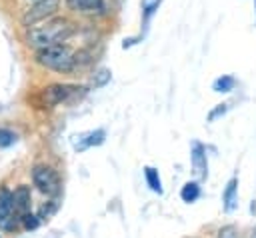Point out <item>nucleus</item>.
I'll return each instance as SVG.
<instances>
[{"instance_id":"f257e3e1","label":"nucleus","mask_w":256,"mask_h":238,"mask_svg":"<svg viewBox=\"0 0 256 238\" xmlns=\"http://www.w3.org/2000/svg\"><path fill=\"white\" fill-rule=\"evenodd\" d=\"M70 34H72V24L68 20H64V18H56V20L44 24V26L30 28L26 32V44L30 48L40 50V48L64 42Z\"/></svg>"},{"instance_id":"f03ea898","label":"nucleus","mask_w":256,"mask_h":238,"mask_svg":"<svg viewBox=\"0 0 256 238\" xmlns=\"http://www.w3.org/2000/svg\"><path fill=\"white\" fill-rule=\"evenodd\" d=\"M36 62L54 72H70L76 64V56L66 44H52L36 52Z\"/></svg>"},{"instance_id":"7ed1b4c3","label":"nucleus","mask_w":256,"mask_h":238,"mask_svg":"<svg viewBox=\"0 0 256 238\" xmlns=\"http://www.w3.org/2000/svg\"><path fill=\"white\" fill-rule=\"evenodd\" d=\"M32 180H34V186L46 196H58L62 190L60 176L50 166H36L32 170Z\"/></svg>"},{"instance_id":"20e7f679","label":"nucleus","mask_w":256,"mask_h":238,"mask_svg":"<svg viewBox=\"0 0 256 238\" xmlns=\"http://www.w3.org/2000/svg\"><path fill=\"white\" fill-rule=\"evenodd\" d=\"M58 10V0H36L22 16V24L24 26H34L36 22L52 16Z\"/></svg>"},{"instance_id":"39448f33","label":"nucleus","mask_w":256,"mask_h":238,"mask_svg":"<svg viewBox=\"0 0 256 238\" xmlns=\"http://www.w3.org/2000/svg\"><path fill=\"white\" fill-rule=\"evenodd\" d=\"M20 216L16 214L12 206V192L2 188L0 190V228L2 230H14L18 226Z\"/></svg>"},{"instance_id":"423d86ee","label":"nucleus","mask_w":256,"mask_h":238,"mask_svg":"<svg viewBox=\"0 0 256 238\" xmlns=\"http://www.w3.org/2000/svg\"><path fill=\"white\" fill-rule=\"evenodd\" d=\"M72 90H74V86H68V84H52L42 90V100L46 106H56V104L64 102L72 94Z\"/></svg>"},{"instance_id":"0eeeda50","label":"nucleus","mask_w":256,"mask_h":238,"mask_svg":"<svg viewBox=\"0 0 256 238\" xmlns=\"http://www.w3.org/2000/svg\"><path fill=\"white\" fill-rule=\"evenodd\" d=\"M104 138H106V132H104L102 128H98V130H92V132H86V134L76 136V140H74V148H76L78 152H84L86 148L100 146V144L104 142Z\"/></svg>"},{"instance_id":"6e6552de","label":"nucleus","mask_w":256,"mask_h":238,"mask_svg":"<svg viewBox=\"0 0 256 238\" xmlns=\"http://www.w3.org/2000/svg\"><path fill=\"white\" fill-rule=\"evenodd\" d=\"M192 168H194V174L198 178H206L208 174V160H206V150L202 144L194 142L192 144Z\"/></svg>"},{"instance_id":"1a4fd4ad","label":"nucleus","mask_w":256,"mask_h":238,"mask_svg":"<svg viewBox=\"0 0 256 238\" xmlns=\"http://www.w3.org/2000/svg\"><path fill=\"white\" fill-rule=\"evenodd\" d=\"M12 206L16 210V214L22 218L26 212H30V190L26 186H18L12 192Z\"/></svg>"},{"instance_id":"9d476101","label":"nucleus","mask_w":256,"mask_h":238,"mask_svg":"<svg viewBox=\"0 0 256 238\" xmlns=\"http://www.w3.org/2000/svg\"><path fill=\"white\" fill-rule=\"evenodd\" d=\"M222 202H224V212H232L238 206V180L232 178L226 184V190L222 194Z\"/></svg>"},{"instance_id":"9b49d317","label":"nucleus","mask_w":256,"mask_h":238,"mask_svg":"<svg viewBox=\"0 0 256 238\" xmlns=\"http://www.w3.org/2000/svg\"><path fill=\"white\" fill-rule=\"evenodd\" d=\"M66 4L74 12H92V10L100 8L102 0H66Z\"/></svg>"},{"instance_id":"f8f14e48","label":"nucleus","mask_w":256,"mask_h":238,"mask_svg":"<svg viewBox=\"0 0 256 238\" xmlns=\"http://www.w3.org/2000/svg\"><path fill=\"white\" fill-rule=\"evenodd\" d=\"M144 176H146V182H148V186H150V190H154V192H158V194H162V182H160V176H158V170H154V168H144Z\"/></svg>"},{"instance_id":"ddd939ff","label":"nucleus","mask_w":256,"mask_h":238,"mask_svg":"<svg viewBox=\"0 0 256 238\" xmlns=\"http://www.w3.org/2000/svg\"><path fill=\"white\" fill-rule=\"evenodd\" d=\"M198 196H200V186H198L196 182H186V184L182 186L180 198H182L184 202H194Z\"/></svg>"},{"instance_id":"4468645a","label":"nucleus","mask_w":256,"mask_h":238,"mask_svg":"<svg viewBox=\"0 0 256 238\" xmlns=\"http://www.w3.org/2000/svg\"><path fill=\"white\" fill-rule=\"evenodd\" d=\"M234 84H236V80L232 76H222V78L214 80L212 88H214V92H230L234 88Z\"/></svg>"},{"instance_id":"2eb2a0df","label":"nucleus","mask_w":256,"mask_h":238,"mask_svg":"<svg viewBox=\"0 0 256 238\" xmlns=\"http://www.w3.org/2000/svg\"><path fill=\"white\" fill-rule=\"evenodd\" d=\"M56 210H58V196H54V200H52L48 206H46V204L42 206V210L38 212V220H48Z\"/></svg>"},{"instance_id":"dca6fc26","label":"nucleus","mask_w":256,"mask_h":238,"mask_svg":"<svg viewBox=\"0 0 256 238\" xmlns=\"http://www.w3.org/2000/svg\"><path fill=\"white\" fill-rule=\"evenodd\" d=\"M14 140H16V134L14 132L0 130V146H10V144H14Z\"/></svg>"},{"instance_id":"f3484780","label":"nucleus","mask_w":256,"mask_h":238,"mask_svg":"<svg viewBox=\"0 0 256 238\" xmlns=\"http://www.w3.org/2000/svg\"><path fill=\"white\" fill-rule=\"evenodd\" d=\"M158 4H160V0H142V10H144L146 18L152 16V12L158 8Z\"/></svg>"},{"instance_id":"a211bd4d","label":"nucleus","mask_w":256,"mask_h":238,"mask_svg":"<svg viewBox=\"0 0 256 238\" xmlns=\"http://www.w3.org/2000/svg\"><path fill=\"white\" fill-rule=\"evenodd\" d=\"M20 220L24 222V226H26V228H36V226H38V222H40V220H38V216L30 214V212H26V214H24Z\"/></svg>"},{"instance_id":"6ab92c4d","label":"nucleus","mask_w":256,"mask_h":238,"mask_svg":"<svg viewBox=\"0 0 256 238\" xmlns=\"http://www.w3.org/2000/svg\"><path fill=\"white\" fill-rule=\"evenodd\" d=\"M110 80V70H100L98 74H96V80H94V86H104L106 82Z\"/></svg>"},{"instance_id":"aec40b11","label":"nucleus","mask_w":256,"mask_h":238,"mask_svg":"<svg viewBox=\"0 0 256 238\" xmlns=\"http://www.w3.org/2000/svg\"><path fill=\"white\" fill-rule=\"evenodd\" d=\"M218 238H238V232L234 226H224L220 232H218Z\"/></svg>"},{"instance_id":"412c9836","label":"nucleus","mask_w":256,"mask_h":238,"mask_svg":"<svg viewBox=\"0 0 256 238\" xmlns=\"http://www.w3.org/2000/svg\"><path fill=\"white\" fill-rule=\"evenodd\" d=\"M218 106H220V108H216V110H212V112H210V116H208L210 120H216L220 114H224V112L228 110V106H230V104H218Z\"/></svg>"},{"instance_id":"4be33fe9","label":"nucleus","mask_w":256,"mask_h":238,"mask_svg":"<svg viewBox=\"0 0 256 238\" xmlns=\"http://www.w3.org/2000/svg\"><path fill=\"white\" fill-rule=\"evenodd\" d=\"M250 238H256V226L252 228V232H250Z\"/></svg>"},{"instance_id":"5701e85b","label":"nucleus","mask_w":256,"mask_h":238,"mask_svg":"<svg viewBox=\"0 0 256 238\" xmlns=\"http://www.w3.org/2000/svg\"><path fill=\"white\" fill-rule=\"evenodd\" d=\"M32 2H36V0H32Z\"/></svg>"}]
</instances>
